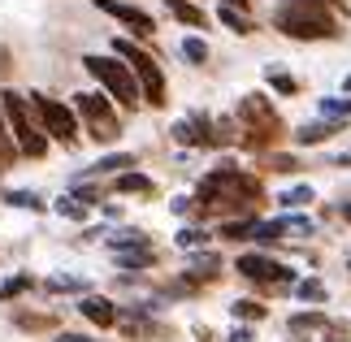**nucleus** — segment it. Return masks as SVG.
<instances>
[{
	"label": "nucleus",
	"instance_id": "36",
	"mask_svg": "<svg viewBox=\"0 0 351 342\" xmlns=\"http://www.w3.org/2000/svg\"><path fill=\"white\" fill-rule=\"evenodd\" d=\"M83 286H87V282H78V278H48V282H44V291H48V295H57V291H83Z\"/></svg>",
	"mask_w": 351,
	"mask_h": 342
},
{
	"label": "nucleus",
	"instance_id": "34",
	"mask_svg": "<svg viewBox=\"0 0 351 342\" xmlns=\"http://www.w3.org/2000/svg\"><path fill=\"white\" fill-rule=\"evenodd\" d=\"M313 199H317V195H313V186H291L287 195H282V204H287V208H308Z\"/></svg>",
	"mask_w": 351,
	"mask_h": 342
},
{
	"label": "nucleus",
	"instance_id": "33",
	"mask_svg": "<svg viewBox=\"0 0 351 342\" xmlns=\"http://www.w3.org/2000/svg\"><path fill=\"white\" fill-rule=\"evenodd\" d=\"M57 212L70 217V221H83V217H87V204L74 199V195H61V199H57Z\"/></svg>",
	"mask_w": 351,
	"mask_h": 342
},
{
	"label": "nucleus",
	"instance_id": "43",
	"mask_svg": "<svg viewBox=\"0 0 351 342\" xmlns=\"http://www.w3.org/2000/svg\"><path fill=\"white\" fill-rule=\"evenodd\" d=\"M334 165H343V169H351V156H339V160H334Z\"/></svg>",
	"mask_w": 351,
	"mask_h": 342
},
{
	"label": "nucleus",
	"instance_id": "41",
	"mask_svg": "<svg viewBox=\"0 0 351 342\" xmlns=\"http://www.w3.org/2000/svg\"><path fill=\"white\" fill-rule=\"evenodd\" d=\"M52 342H96V338H83V334H57Z\"/></svg>",
	"mask_w": 351,
	"mask_h": 342
},
{
	"label": "nucleus",
	"instance_id": "38",
	"mask_svg": "<svg viewBox=\"0 0 351 342\" xmlns=\"http://www.w3.org/2000/svg\"><path fill=\"white\" fill-rule=\"evenodd\" d=\"M226 338H230V342H252V330H247V325H234Z\"/></svg>",
	"mask_w": 351,
	"mask_h": 342
},
{
	"label": "nucleus",
	"instance_id": "13",
	"mask_svg": "<svg viewBox=\"0 0 351 342\" xmlns=\"http://www.w3.org/2000/svg\"><path fill=\"white\" fill-rule=\"evenodd\" d=\"M78 312L96 325V330H113L117 325V304L113 299H104V295H87V299H78Z\"/></svg>",
	"mask_w": 351,
	"mask_h": 342
},
{
	"label": "nucleus",
	"instance_id": "24",
	"mask_svg": "<svg viewBox=\"0 0 351 342\" xmlns=\"http://www.w3.org/2000/svg\"><path fill=\"white\" fill-rule=\"evenodd\" d=\"M287 234V217H278V221H252V239L256 243H274Z\"/></svg>",
	"mask_w": 351,
	"mask_h": 342
},
{
	"label": "nucleus",
	"instance_id": "18",
	"mask_svg": "<svg viewBox=\"0 0 351 342\" xmlns=\"http://www.w3.org/2000/svg\"><path fill=\"white\" fill-rule=\"evenodd\" d=\"M134 165V156L130 152H113V156H104V160H96V165H91L83 178H100V173H126ZM83 178H78V182H83Z\"/></svg>",
	"mask_w": 351,
	"mask_h": 342
},
{
	"label": "nucleus",
	"instance_id": "22",
	"mask_svg": "<svg viewBox=\"0 0 351 342\" xmlns=\"http://www.w3.org/2000/svg\"><path fill=\"white\" fill-rule=\"evenodd\" d=\"M117 265L121 269H147V265H156V247H139V252H117Z\"/></svg>",
	"mask_w": 351,
	"mask_h": 342
},
{
	"label": "nucleus",
	"instance_id": "9",
	"mask_svg": "<svg viewBox=\"0 0 351 342\" xmlns=\"http://www.w3.org/2000/svg\"><path fill=\"white\" fill-rule=\"evenodd\" d=\"M234 269H239L247 282H256V286H295V269L278 265V260H269V256H261V252H243Z\"/></svg>",
	"mask_w": 351,
	"mask_h": 342
},
{
	"label": "nucleus",
	"instance_id": "30",
	"mask_svg": "<svg viewBox=\"0 0 351 342\" xmlns=\"http://www.w3.org/2000/svg\"><path fill=\"white\" fill-rule=\"evenodd\" d=\"M230 312H234L239 321H265V317H269V308H265V304H256V299H239Z\"/></svg>",
	"mask_w": 351,
	"mask_h": 342
},
{
	"label": "nucleus",
	"instance_id": "31",
	"mask_svg": "<svg viewBox=\"0 0 351 342\" xmlns=\"http://www.w3.org/2000/svg\"><path fill=\"white\" fill-rule=\"evenodd\" d=\"M295 299H308V304H313V299H326V282H321V278L295 282Z\"/></svg>",
	"mask_w": 351,
	"mask_h": 342
},
{
	"label": "nucleus",
	"instance_id": "11",
	"mask_svg": "<svg viewBox=\"0 0 351 342\" xmlns=\"http://www.w3.org/2000/svg\"><path fill=\"white\" fill-rule=\"evenodd\" d=\"M117 330L126 334V338H134V342H169V338H173L169 325L152 321V312H143V308L117 312Z\"/></svg>",
	"mask_w": 351,
	"mask_h": 342
},
{
	"label": "nucleus",
	"instance_id": "7",
	"mask_svg": "<svg viewBox=\"0 0 351 342\" xmlns=\"http://www.w3.org/2000/svg\"><path fill=\"white\" fill-rule=\"evenodd\" d=\"M26 100H31V108H35V117H39V126H44L48 139H57V143H65V147L78 143V117H74L70 104L52 100V95H44V91H31Z\"/></svg>",
	"mask_w": 351,
	"mask_h": 342
},
{
	"label": "nucleus",
	"instance_id": "17",
	"mask_svg": "<svg viewBox=\"0 0 351 342\" xmlns=\"http://www.w3.org/2000/svg\"><path fill=\"white\" fill-rule=\"evenodd\" d=\"M13 325L31 334H48V330H57V312H13Z\"/></svg>",
	"mask_w": 351,
	"mask_h": 342
},
{
	"label": "nucleus",
	"instance_id": "1",
	"mask_svg": "<svg viewBox=\"0 0 351 342\" xmlns=\"http://www.w3.org/2000/svg\"><path fill=\"white\" fill-rule=\"evenodd\" d=\"M191 204H195L191 217H221V221L256 217L265 208V186H261V178L239 169L234 160H221L217 169H208L204 178H199Z\"/></svg>",
	"mask_w": 351,
	"mask_h": 342
},
{
	"label": "nucleus",
	"instance_id": "39",
	"mask_svg": "<svg viewBox=\"0 0 351 342\" xmlns=\"http://www.w3.org/2000/svg\"><path fill=\"white\" fill-rule=\"evenodd\" d=\"M191 208H195V204H191V195H182V199H173V212H178V217H191Z\"/></svg>",
	"mask_w": 351,
	"mask_h": 342
},
{
	"label": "nucleus",
	"instance_id": "10",
	"mask_svg": "<svg viewBox=\"0 0 351 342\" xmlns=\"http://www.w3.org/2000/svg\"><path fill=\"white\" fill-rule=\"evenodd\" d=\"M173 143L182 147H217V117L208 113H186L173 121Z\"/></svg>",
	"mask_w": 351,
	"mask_h": 342
},
{
	"label": "nucleus",
	"instance_id": "4",
	"mask_svg": "<svg viewBox=\"0 0 351 342\" xmlns=\"http://www.w3.org/2000/svg\"><path fill=\"white\" fill-rule=\"evenodd\" d=\"M0 113H5V126H9V139L13 147H18V156H48V134L44 126H39V117H35V108L26 95L18 91H0Z\"/></svg>",
	"mask_w": 351,
	"mask_h": 342
},
{
	"label": "nucleus",
	"instance_id": "28",
	"mask_svg": "<svg viewBox=\"0 0 351 342\" xmlns=\"http://www.w3.org/2000/svg\"><path fill=\"white\" fill-rule=\"evenodd\" d=\"M5 204H13V208H31V212H44L48 208L35 191H5Z\"/></svg>",
	"mask_w": 351,
	"mask_h": 342
},
{
	"label": "nucleus",
	"instance_id": "16",
	"mask_svg": "<svg viewBox=\"0 0 351 342\" xmlns=\"http://www.w3.org/2000/svg\"><path fill=\"white\" fill-rule=\"evenodd\" d=\"M113 191H117V195H156V182H152L147 173H134V169H126V173H117Z\"/></svg>",
	"mask_w": 351,
	"mask_h": 342
},
{
	"label": "nucleus",
	"instance_id": "35",
	"mask_svg": "<svg viewBox=\"0 0 351 342\" xmlns=\"http://www.w3.org/2000/svg\"><path fill=\"white\" fill-rule=\"evenodd\" d=\"M313 221H308V217H287V234L291 239H308V234H313Z\"/></svg>",
	"mask_w": 351,
	"mask_h": 342
},
{
	"label": "nucleus",
	"instance_id": "2",
	"mask_svg": "<svg viewBox=\"0 0 351 342\" xmlns=\"http://www.w3.org/2000/svg\"><path fill=\"white\" fill-rule=\"evenodd\" d=\"M347 9V0H278L274 26L291 39H339V13Z\"/></svg>",
	"mask_w": 351,
	"mask_h": 342
},
{
	"label": "nucleus",
	"instance_id": "29",
	"mask_svg": "<svg viewBox=\"0 0 351 342\" xmlns=\"http://www.w3.org/2000/svg\"><path fill=\"white\" fill-rule=\"evenodd\" d=\"M269 87L278 95H300V78L287 74V70H269Z\"/></svg>",
	"mask_w": 351,
	"mask_h": 342
},
{
	"label": "nucleus",
	"instance_id": "20",
	"mask_svg": "<svg viewBox=\"0 0 351 342\" xmlns=\"http://www.w3.org/2000/svg\"><path fill=\"white\" fill-rule=\"evenodd\" d=\"M169 13H173V18H178L182 26H208L204 9H199V5H191V0H169Z\"/></svg>",
	"mask_w": 351,
	"mask_h": 342
},
{
	"label": "nucleus",
	"instance_id": "21",
	"mask_svg": "<svg viewBox=\"0 0 351 342\" xmlns=\"http://www.w3.org/2000/svg\"><path fill=\"white\" fill-rule=\"evenodd\" d=\"M173 243H178L182 252H204V247H208V234H204L199 225H182L178 234H173Z\"/></svg>",
	"mask_w": 351,
	"mask_h": 342
},
{
	"label": "nucleus",
	"instance_id": "37",
	"mask_svg": "<svg viewBox=\"0 0 351 342\" xmlns=\"http://www.w3.org/2000/svg\"><path fill=\"white\" fill-rule=\"evenodd\" d=\"M265 169H278V173H287V169H304V165H300L295 156H269V165H265Z\"/></svg>",
	"mask_w": 351,
	"mask_h": 342
},
{
	"label": "nucleus",
	"instance_id": "6",
	"mask_svg": "<svg viewBox=\"0 0 351 342\" xmlns=\"http://www.w3.org/2000/svg\"><path fill=\"white\" fill-rule=\"evenodd\" d=\"M74 117H83L87 121V134L96 143H113L121 126H117V108L109 95H100V91H78L74 95Z\"/></svg>",
	"mask_w": 351,
	"mask_h": 342
},
{
	"label": "nucleus",
	"instance_id": "42",
	"mask_svg": "<svg viewBox=\"0 0 351 342\" xmlns=\"http://www.w3.org/2000/svg\"><path fill=\"white\" fill-rule=\"evenodd\" d=\"M195 342H217V338H213L208 330H195Z\"/></svg>",
	"mask_w": 351,
	"mask_h": 342
},
{
	"label": "nucleus",
	"instance_id": "44",
	"mask_svg": "<svg viewBox=\"0 0 351 342\" xmlns=\"http://www.w3.org/2000/svg\"><path fill=\"white\" fill-rule=\"evenodd\" d=\"M343 91H347V95H351V74H347V78H343Z\"/></svg>",
	"mask_w": 351,
	"mask_h": 342
},
{
	"label": "nucleus",
	"instance_id": "27",
	"mask_svg": "<svg viewBox=\"0 0 351 342\" xmlns=\"http://www.w3.org/2000/svg\"><path fill=\"white\" fill-rule=\"evenodd\" d=\"M321 117L347 121V117H351V100H343V95H326V100H321Z\"/></svg>",
	"mask_w": 351,
	"mask_h": 342
},
{
	"label": "nucleus",
	"instance_id": "19",
	"mask_svg": "<svg viewBox=\"0 0 351 342\" xmlns=\"http://www.w3.org/2000/svg\"><path fill=\"white\" fill-rule=\"evenodd\" d=\"M109 247L113 252H139V247H152V239L143 230H117V234H109Z\"/></svg>",
	"mask_w": 351,
	"mask_h": 342
},
{
	"label": "nucleus",
	"instance_id": "12",
	"mask_svg": "<svg viewBox=\"0 0 351 342\" xmlns=\"http://www.w3.org/2000/svg\"><path fill=\"white\" fill-rule=\"evenodd\" d=\"M96 9H100V13H109V18H117V22L130 31L134 44H139V39H152V31H156L152 13H143L139 5H126V0H96Z\"/></svg>",
	"mask_w": 351,
	"mask_h": 342
},
{
	"label": "nucleus",
	"instance_id": "14",
	"mask_svg": "<svg viewBox=\"0 0 351 342\" xmlns=\"http://www.w3.org/2000/svg\"><path fill=\"white\" fill-rule=\"evenodd\" d=\"M339 130H343V121H330V117H321V121H304V126H295V134H291V139L300 143V147H317V143L334 139Z\"/></svg>",
	"mask_w": 351,
	"mask_h": 342
},
{
	"label": "nucleus",
	"instance_id": "23",
	"mask_svg": "<svg viewBox=\"0 0 351 342\" xmlns=\"http://www.w3.org/2000/svg\"><path fill=\"white\" fill-rule=\"evenodd\" d=\"M182 61L186 65H208V44L199 35H186L182 39Z\"/></svg>",
	"mask_w": 351,
	"mask_h": 342
},
{
	"label": "nucleus",
	"instance_id": "40",
	"mask_svg": "<svg viewBox=\"0 0 351 342\" xmlns=\"http://www.w3.org/2000/svg\"><path fill=\"white\" fill-rule=\"evenodd\" d=\"M217 5H226V9H239V13H247V9H252V0H217Z\"/></svg>",
	"mask_w": 351,
	"mask_h": 342
},
{
	"label": "nucleus",
	"instance_id": "26",
	"mask_svg": "<svg viewBox=\"0 0 351 342\" xmlns=\"http://www.w3.org/2000/svg\"><path fill=\"white\" fill-rule=\"evenodd\" d=\"M217 18H221V26H230V31L234 35H252L256 31V26H252V18H247V13H239V9H217Z\"/></svg>",
	"mask_w": 351,
	"mask_h": 342
},
{
	"label": "nucleus",
	"instance_id": "45",
	"mask_svg": "<svg viewBox=\"0 0 351 342\" xmlns=\"http://www.w3.org/2000/svg\"><path fill=\"white\" fill-rule=\"evenodd\" d=\"M343 217H347V221H351V204H347V208H343Z\"/></svg>",
	"mask_w": 351,
	"mask_h": 342
},
{
	"label": "nucleus",
	"instance_id": "8",
	"mask_svg": "<svg viewBox=\"0 0 351 342\" xmlns=\"http://www.w3.org/2000/svg\"><path fill=\"white\" fill-rule=\"evenodd\" d=\"M83 65H87V74L91 78H100L104 83V91L109 95H117V104L121 108H139V83H134V74L126 70V61H109V57H83Z\"/></svg>",
	"mask_w": 351,
	"mask_h": 342
},
{
	"label": "nucleus",
	"instance_id": "5",
	"mask_svg": "<svg viewBox=\"0 0 351 342\" xmlns=\"http://www.w3.org/2000/svg\"><path fill=\"white\" fill-rule=\"evenodd\" d=\"M113 52L121 61H126V70L134 74V83H139V95L152 108H165L169 104V87H165V74H160V65L156 57L147 48H139L130 35H113Z\"/></svg>",
	"mask_w": 351,
	"mask_h": 342
},
{
	"label": "nucleus",
	"instance_id": "3",
	"mask_svg": "<svg viewBox=\"0 0 351 342\" xmlns=\"http://www.w3.org/2000/svg\"><path fill=\"white\" fill-rule=\"evenodd\" d=\"M234 121L243 126L239 143H243V147H252V152H269L274 143H282V139H287V126H282L278 108L269 104V95H265V91H252V95H243V100H239V108H234Z\"/></svg>",
	"mask_w": 351,
	"mask_h": 342
},
{
	"label": "nucleus",
	"instance_id": "32",
	"mask_svg": "<svg viewBox=\"0 0 351 342\" xmlns=\"http://www.w3.org/2000/svg\"><path fill=\"white\" fill-rule=\"evenodd\" d=\"M31 286H35V278H31V273H18V278H9L5 286H0V299H18V295H26V291H31Z\"/></svg>",
	"mask_w": 351,
	"mask_h": 342
},
{
	"label": "nucleus",
	"instance_id": "15",
	"mask_svg": "<svg viewBox=\"0 0 351 342\" xmlns=\"http://www.w3.org/2000/svg\"><path fill=\"white\" fill-rule=\"evenodd\" d=\"M186 278H191L195 286H208V282H217V278H221V260H217V256H208V252H195L191 269H186Z\"/></svg>",
	"mask_w": 351,
	"mask_h": 342
},
{
	"label": "nucleus",
	"instance_id": "25",
	"mask_svg": "<svg viewBox=\"0 0 351 342\" xmlns=\"http://www.w3.org/2000/svg\"><path fill=\"white\" fill-rule=\"evenodd\" d=\"M13 165H18V147H13L9 126H5V113H0V173H9Z\"/></svg>",
	"mask_w": 351,
	"mask_h": 342
}]
</instances>
